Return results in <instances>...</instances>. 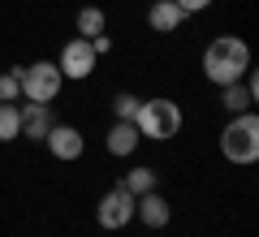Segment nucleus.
<instances>
[{"label":"nucleus","instance_id":"nucleus-1","mask_svg":"<svg viewBox=\"0 0 259 237\" xmlns=\"http://www.w3.org/2000/svg\"><path fill=\"white\" fill-rule=\"evenodd\" d=\"M250 69V48L242 43L238 35H221L207 43L203 52V73H207V82L216 86H229V82H242V73Z\"/></svg>","mask_w":259,"mask_h":237},{"label":"nucleus","instance_id":"nucleus-2","mask_svg":"<svg viewBox=\"0 0 259 237\" xmlns=\"http://www.w3.org/2000/svg\"><path fill=\"white\" fill-rule=\"evenodd\" d=\"M221 155L229 164H255L259 160V117L255 112L229 117V125L221 129Z\"/></svg>","mask_w":259,"mask_h":237},{"label":"nucleus","instance_id":"nucleus-3","mask_svg":"<svg viewBox=\"0 0 259 237\" xmlns=\"http://www.w3.org/2000/svg\"><path fill=\"white\" fill-rule=\"evenodd\" d=\"M182 108H177L173 100H143L139 104V117H134V125H139L143 138H151V143H168V138L182 134Z\"/></svg>","mask_w":259,"mask_h":237},{"label":"nucleus","instance_id":"nucleus-4","mask_svg":"<svg viewBox=\"0 0 259 237\" xmlns=\"http://www.w3.org/2000/svg\"><path fill=\"white\" fill-rule=\"evenodd\" d=\"M61 69L56 61H35V65H22V95L26 104H52L61 95Z\"/></svg>","mask_w":259,"mask_h":237},{"label":"nucleus","instance_id":"nucleus-5","mask_svg":"<svg viewBox=\"0 0 259 237\" xmlns=\"http://www.w3.org/2000/svg\"><path fill=\"white\" fill-rule=\"evenodd\" d=\"M95 48H91V39H82V35H74L69 43L61 48V61H56V69H61V78H69V82H82V78H91V69H95Z\"/></svg>","mask_w":259,"mask_h":237},{"label":"nucleus","instance_id":"nucleus-6","mask_svg":"<svg viewBox=\"0 0 259 237\" xmlns=\"http://www.w3.org/2000/svg\"><path fill=\"white\" fill-rule=\"evenodd\" d=\"M95 220H100V228H108V233L125 228L130 220H134V194L121 190V185H112V190L95 203Z\"/></svg>","mask_w":259,"mask_h":237},{"label":"nucleus","instance_id":"nucleus-7","mask_svg":"<svg viewBox=\"0 0 259 237\" xmlns=\"http://www.w3.org/2000/svg\"><path fill=\"white\" fill-rule=\"evenodd\" d=\"M44 147L56 155V160H82V151H87V138H82V129L78 125H52L48 129V138H44Z\"/></svg>","mask_w":259,"mask_h":237},{"label":"nucleus","instance_id":"nucleus-8","mask_svg":"<svg viewBox=\"0 0 259 237\" xmlns=\"http://www.w3.org/2000/svg\"><path fill=\"white\" fill-rule=\"evenodd\" d=\"M134 216H139L147 228H164L168 220H173V207L164 203V194L147 190V194H139V199H134Z\"/></svg>","mask_w":259,"mask_h":237},{"label":"nucleus","instance_id":"nucleus-9","mask_svg":"<svg viewBox=\"0 0 259 237\" xmlns=\"http://www.w3.org/2000/svg\"><path fill=\"white\" fill-rule=\"evenodd\" d=\"M139 143H143V134H139L134 121H112V129H108V155L125 160V155L139 151Z\"/></svg>","mask_w":259,"mask_h":237},{"label":"nucleus","instance_id":"nucleus-10","mask_svg":"<svg viewBox=\"0 0 259 237\" xmlns=\"http://www.w3.org/2000/svg\"><path fill=\"white\" fill-rule=\"evenodd\" d=\"M182 22H186V13L177 9V0H151V9H147V26L156 30V35H173Z\"/></svg>","mask_w":259,"mask_h":237},{"label":"nucleus","instance_id":"nucleus-11","mask_svg":"<svg viewBox=\"0 0 259 237\" xmlns=\"http://www.w3.org/2000/svg\"><path fill=\"white\" fill-rule=\"evenodd\" d=\"M48 129H52L48 104H26V108H22V134H26V143H44Z\"/></svg>","mask_w":259,"mask_h":237},{"label":"nucleus","instance_id":"nucleus-12","mask_svg":"<svg viewBox=\"0 0 259 237\" xmlns=\"http://www.w3.org/2000/svg\"><path fill=\"white\" fill-rule=\"evenodd\" d=\"M250 104H255V95L246 91V82H229V86H221V108L229 112V117L250 112Z\"/></svg>","mask_w":259,"mask_h":237},{"label":"nucleus","instance_id":"nucleus-13","mask_svg":"<svg viewBox=\"0 0 259 237\" xmlns=\"http://www.w3.org/2000/svg\"><path fill=\"white\" fill-rule=\"evenodd\" d=\"M74 26H78V35H82V39H95V35H104V26H108V18H104V9H95V5H87V9H78Z\"/></svg>","mask_w":259,"mask_h":237},{"label":"nucleus","instance_id":"nucleus-14","mask_svg":"<svg viewBox=\"0 0 259 237\" xmlns=\"http://www.w3.org/2000/svg\"><path fill=\"white\" fill-rule=\"evenodd\" d=\"M22 138V108L18 104H0V143Z\"/></svg>","mask_w":259,"mask_h":237},{"label":"nucleus","instance_id":"nucleus-15","mask_svg":"<svg viewBox=\"0 0 259 237\" xmlns=\"http://www.w3.org/2000/svg\"><path fill=\"white\" fill-rule=\"evenodd\" d=\"M121 190H130L134 199H139V194H147V190H156V168L139 164L134 173H125V181H121Z\"/></svg>","mask_w":259,"mask_h":237},{"label":"nucleus","instance_id":"nucleus-16","mask_svg":"<svg viewBox=\"0 0 259 237\" xmlns=\"http://www.w3.org/2000/svg\"><path fill=\"white\" fill-rule=\"evenodd\" d=\"M22 100V65L0 73V104H18Z\"/></svg>","mask_w":259,"mask_h":237},{"label":"nucleus","instance_id":"nucleus-17","mask_svg":"<svg viewBox=\"0 0 259 237\" xmlns=\"http://www.w3.org/2000/svg\"><path fill=\"white\" fill-rule=\"evenodd\" d=\"M139 95H130V91H121L117 95V100H112V112H117V121H134V117H139Z\"/></svg>","mask_w":259,"mask_h":237},{"label":"nucleus","instance_id":"nucleus-18","mask_svg":"<svg viewBox=\"0 0 259 237\" xmlns=\"http://www.w3.org/2000/svg\"><path fill=\"white\" fill-rule=\"evenodd\" d=\"M177 9L182 13H203V9H212V0H177Z\"/></svg>","mask_w":259,"mask_h":237},{"label":"nucleus","instance_id":"nucleus-19","mask_svg":"<svg viewBox=\"0 0 259 237\" xmlns=\"http://www.w3.org/2000/svg\"><path fill=\"white\" fill-rule=\"evenodd\" d=\"M91 48H95V56H108V52H112V39H108V35H95Z\"/></svg>","mask_w":259,"mask_h":237}]
</instances>
